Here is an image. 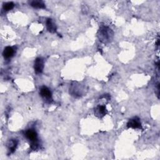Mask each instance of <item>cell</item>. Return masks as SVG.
<instances>
[{
  "label": "cell",
  "mask_w": 160,
  "mask_h": 160,
  "mask_svg": "<svg viewBox=\"0 0 160 160\" xmlns=\"http://www.w3.org/2000/svg\"><path fill=\"white\" fill-rule=\"evenodd\" d=\"M46 26L48 31L51 33H54L56 31V25L54 21L51 18H48L46 21Z\"/></svg>",
  "instance_id": "obj_7"
},
{
  "label": "cell",
  "mask_w": 160,
  "mask_h": 160,
  "mask_svg": "<svg viewBox=\"0 0 160 160\" xmlns=\"http://www.w3.org/2000/svg\"><path fill=\"white\" fill-rule=\"evenodd\" d=\"M94 113H95L96 116L102 118L106 114L107 110H106V108L105 106H104L102 105H99L96 108V109L94 110Z\"/></svg>",
  "instance_id": "obj_10"
},
{
  "label": "cell",
  "mask_w": 160,
  "mask_h": 160,
  "mask_svg": "<svg viewBox=\"0 0 160 160\" xmlns=\"http://www.w3.org/2000/svg\"><path fill=\"white\" fill-rule=\"evenodd\" d=\"M24 136L29 141L31 142V148L32 149H36L38 146V134L36 131L33 129H27L24 132Z\"/></svg>",
  "instance_id": "obj_2"
},
{
  "label": "cell",
  "mask_w": 160,
  "mask_h": 160,
  "mask_svg": "<svg viewBox=\"0 0 160 160\" xmlns=\"http://www.w3.org/2000/svg\"><path fill=\"white\" fill-rule=\"evenodd\" d=\"M128 128H141V123L139 118H134L129 120L127 123Z\"/></svg>",
  "instance_id": "obj_6"
},
{
  "label": "cell",
  "mask_w": 160,
  "mask_h": 160,
  "mask_svg": "<svg viewBox=\"0 0 160 160\" xmlns=\"http://www.w3.org/2000/svg\"><path fill=\"white\" fill-rule=\"evenodd\" d=\"M14 6V4L12 2H7L3 4L2 5V8L4 11H8L11 10Z\"/></svg>",
  "instance_id": "obj_12"
},
{
  "label": "cell",
  "mask_w": 160,
  "mask_h": 160,
  "mask_svg": "<svg viewBox=\"0 0 160 160\" xmlns=\"http://www.w3.org/2000/svg\"><path fill=\"white\" fill-rule=\"evenodd\" d=\"M99 40L103 43H108L111 41L113 38L112 31L107 26H101L98 33Z\"/></svg>",
  "instance_id": "obj_1"
},
{
  "label": "cell",
  "mask_w": 160,
  "mask_h": 160,
  "mask_svg": "<svg viewBox=\"0 0 160 160\" xmlns=\"http://www.w3.org/2000/svg\"><path fill=\"white\" fill-rule=\"evenodd\" d=\"M34 69L36 74H41L44 69V61L41 58H37L34 63Z\"/></svg>",
  "instance_id": "obj_5"
},
{
  "label": "cell",
  "mask_w": 160,
  "mask_h": 160,
  "mask_svg": "<svg viewBox=\"0 0 160 160\" xmlns=\"http://www.w3.org/2000/svg\"><path fill=\"white\" fill-rule=\"evenodd\" d=\"M14 53H15V49L13 47L7 46L4 48L2 52V55L4 58L9 59L14 56Z\"/></svg>",
  "instance_id": "obj_8"
},
{
  "label": "cell",
  "mask_w": 160,
  "mask_h": 160,
  "mask_svg": "<svg viewBox=\"0 0 160 160\" xmlns=\"http://www.w3.org/2000/svg\"><path fill=\"white\" fill-rule=\"evenodd\" d=\"M29 4L31 6H32L34 8H38V9H44V8H46L45 4L42 1H39V0L31 1H29Z\"/></svg>",
  "instance_id": "obj_11"
},
{
  "label": "cell",
  "mask_w": 160,
  "mask_h": 160,
  "mask_svg": "<svg viewBox=\"0 0 160 160\" xmlns=\"http://www.w3.org/2000/svg\"><path fill=\"white\" fill-rule=\"evenodd\" d=\"M39 93L42 98L47 102H51L52 101V94L50 89L46 86L41 88Z\"/></svg>",
  "instance_id": "obj_4"
},
{
  "label": "cell",
  "mask_w": 160,
  "mask_h": 160,
  "mask_svg": "<svg viewBox=\"0 0 160 160\" xmlns=\"http://www.w3.org/2000/svg\"><path fill=\"white\" fill-rule=\"evenodd\" d=\"M84 88L82 85L78 82H73L69 89V92L72 96L75 97H79L82 96L84 92Z\"/></svg>",
  "instance_id": "obj_3"
},
{
  "label": "cell",
  "mask_w": 160,
  "mask_h": 160,
  "mask_svg": "<svg viewBox=\"0 0 160 160\" xmlns=\"http://www.w3.org/2000/svg\"><path fill=\"white\" fill-rule=\"evenodd\" d=\"M18 141L17 139H12L8 141L6 145H7L8 149L10 154L14 152V151L18 146Z\"/></svg>",
  "instance_id": "obj_9"
}]
</instances>
